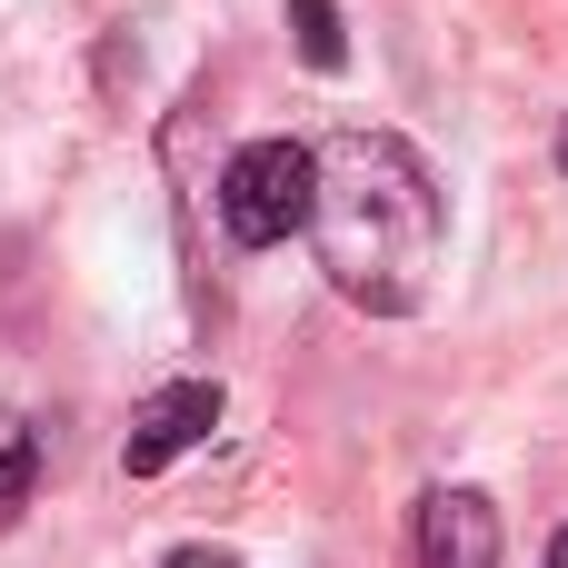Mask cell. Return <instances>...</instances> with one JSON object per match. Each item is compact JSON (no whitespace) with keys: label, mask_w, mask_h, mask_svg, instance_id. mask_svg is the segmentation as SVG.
<instances>
[{"label":"cell","mask_w":568,"mask_h":568,"mask_svg":"<svg viewBox=\"0 0 568 568\" xmlns=\"http://www.w3.org/2000/svg\"><path fill=\"white\" fill-rule=\"evenodd\" d=\"M439 230H449L439 170H429L399 130H329V140H320L310 240H320V270H329L339 300H359V310H379V320H409V310L429 300Z\"/></svg>","instance_id":"1"},{"label":"cell","mask_w":568,"mask_h":568,"mask_svg":"<svg viewBox=\"0 0 568 568\" xmlns=\"http://www.w3.org/2000/svg\"><path fill=\"white\" fill-rule=\"evenodd\" d=\"M310 200H320V150L310 140H250L220 170V230L240 250H280L290 230H310Z\"/></svg>","instance_id":"2"},{"label":"cell","mask_w":568,"mask_h":568,"mask_svg":"<svg viewBox=\"0 0 568 568\" xmlns=\"http://www.w3.org/2000/svg\"><path fill=\"white\" fill-rule=\"evenodd\" d=\"M220 429V389L210 379H170V389H150L140 409H130V439H120V469L130 479H160L180 449H200Z\"/></svg>","instance_id":"3"},{"label":"cell","mask_w":568,"mask_h":568,"mask_svg":"<svg viewBox=\"0 0 568 568\" xmlns=\"http://www.w3.org/2000/svg\"><path fill=\"white\" fill-rule=\"evenodd\" d=\"M409 568H499V509H489L479 489H429V499H419Z\"/></svg>","instance_id":"4"},{"label":"cell","mask_w":568,"mask_h":568,"mask_svg":"<svg viewBox=\"0 0 568 568\" xmlns=\"http://www.w3.org/2000/svg\"><path fill=\"white\" fill-rule=\"evenodd\" d=\"M30 479H40V449H30V429L0 409V529L30 509Z\"/></svg>","instance_id":"5"},{"label":"cell","mask_w":568,"mask_h":568,"mask_svg":"<svg viewBox=\"0 0 568 568\" xmlns=\"http://www.w3.org/2000/svg\"><path fill=\"white\" fill-rule=\"evenodd\" d=\"M290 30H300V60H310V70H339V60H349V30H339L329 0H290Z\"/></svg>","instance_id":"6"},{"label":"cell","mask_w":568,"mask_h":568,"mask_svg":"<svg viewBox=\"0 0 568 568\" xmlns=\"http://www.w3.org/2000/svg\"><path fill=\"white\" fill-rule=\"evenodd\" d=\"M170 568H240L230 549H170Z\"/></svg>","instance_id":"7"},{"label":"cell","mask_w":568,"mask_h":568,"mask_svg":"<svg viewBox=\"0 0 568 568\" xmlns=\"http://www.w3.org/2000/svg\"><path fill=\"white\" fill-rule=\"evenodd\" d=\"M549 568H568V529H559V539H549Z\"/></svg>","instance_id":"8"},{"label":"cell","mask_w":568,"mask_h":568,"mask_svg":"<svg viewBox=\"0 0 568 568\" xmlns=\"http://www.w3.org/2000/svg\"><path fill=\"white\" fill-rule=\"evenodd\" d=\"M559 170H568V120H559Z\"/></svg>","instance_id":"9"}]
</instances>
